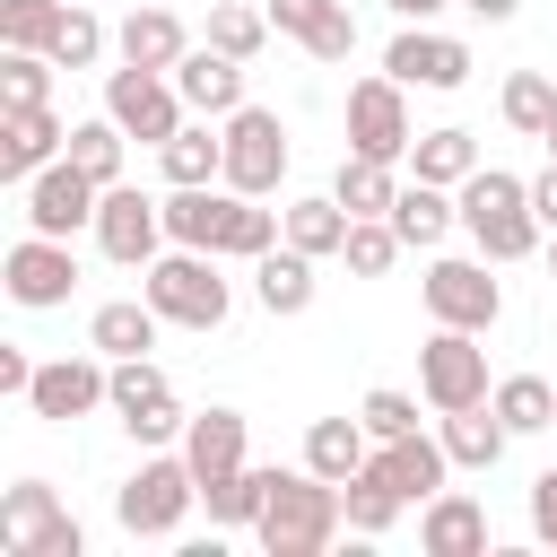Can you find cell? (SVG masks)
<instances>
[{
	"mask_svg": "<svg viewBox=\"0 0 557 557\" xmlns=\"http://www.w3.org/2000/svg\"><path fill=\"white\" fill-rule=\"evenodd\" d=\"M339 522H348L339 479H322V470H270V505H261L252 531H261L270 557H322L339 540Z\"/></svg>",
	"mask_w": 557,
	"mask_h": 557,
	"instance_id": "6da1fadb",
	"label": "cell"
},
{
	"mask_svg": "<svg viewBox=\"0 0 557 557\" xmlns=\"http://www.w3.org/2000/svg\"><path fill=\"white\" fill-rule=\"evenodd\" d=\"M461 226H470V244L487 252V261H531L540 252V209H531V183L522 174H505V165H479L470 183H461Z\"/></svg>",
	"mask_w": 557,
	"mask_h": 557,
	"instance_id": "7a4b0ae2",
	"label": "cell"
},
{
	"mask_svg": "<svg viewBox=\"0 0 557 557\" xmlns=\"http://www.w3.org/2000/svg\"><path fill=\"white\" fill-rule=\"evenodd\" d=\"M139 296H148L165 322H183V331H218V322L235 313V287L218 278V252H191V244L157 252V261L139 270Z\"/></svg>",
	"mask_w": 557,
	"mask_h": 557,
	"instance_id": "3957f363",
	"label": "cell"
},
{
	"mask_svg": "<svg viewBox=\"0 0 557 557\" xmlns=\"http://www.w3.org/2000/svg\"><path fill=\"white\" fill-rule=\"evenodd\" d=\"M191 505H200V470H191L183 453H148V461L122 479V496H113V522H122L131 540H174Z\"/></svg>",
	"mask_w": 557,
	"mask_h": 557,
	"instance_id": "277c9868",
	"label": "cell"
},
{
	"mask_svg": "<svg viewBox=\"0 0 557 557\" xmlns=\"http://www.w3.org/2000/svg\"><path fill=\"white\" fill-rule=\"evenodd\" d=\"M104 113L131 131V139H148V148H165L183 122H191V104H183V87H174V70H104Z\"/></svg>",
	"mask_w": 557,
	"mask_h": 557,
	"instance_id": "5b68a950",
	"label": "cell"
},
{
	"mask_svg": "<svg viewBox=\"0 0 557 557\" xmlns=\"http://www.w3.org/2000/svg\"><path fill=\"white\" fill-rule=\"evenodd\" d=\"M0 548L9 557H87V531L61 513V496L44 479H17L0 496Z\"/></svg>",
	"mask_w": 557,
	"mask_h": 557,
	"instance_id": "8992f818",
	"label": "cell"
},
{
	"mask_svg": "<svg viewBox=\"0 0 557 557\" xmlns=\"http://www.w3.org/2000/svg\"><path fill=\"white\" fill-rule=\"evenodd\" d=\"M218 131H226V191L270 200V191H278V174H287V122H278L270 104H235Z\"/></svg>",
	"mask_w": 557,
	"mask_h": 557,
	"instance_id": "52a82bcc",
	"label": "cell"
},
{
	"mask_svg": "<svg viewBox=\"0 0 557 557\" xmlns=\"http://www.w3.org/2000/svg\"><path fill=\"white\" fill-rule=\"evenodd\" d=\"M487 270H496L487 252H479V261H461V252L426 261V278H418L426 313H435V322H453V331H496V313H505V287H496Z\"/></svg>",
	"mask_w": 557,
	"mask_h": 557,
	"instance_id": "ba28073f",
	"label": "cell"
},
{
	"mask_svg": "<svg viewBox=\"0 0 557 557\" xmlns=\"http://www.w3.org/2000/svg\"><path fill=\"white\" fill-rule=\"evenodd\" d=\"M418 392H426V409L444 418V409H470V400H487L496 383H487V348H479V331H453V322H435V339L418 348Z\"/></svg>",
	"mask_w": 557,
	"mask_h": 557,
	"instance_id": "9c48e42d",
	"label": "cell"
},
{
	"mask_svg": "<svg viewBox=\"0 0 557 557\" xmlns=\"http://www.w3.org/2000/svg\"><path fill=\"white\" fill-rule=\"evenodd\" d=\"M0 287H9V305H26V313H52V305H70V287H78V252H70V235H17L9 244V261H0Z\"/></svg>",
	"mask_w": 557,
	"mask_h": 557,
	"instance_id": "30bf717a",
	"label": "cell"
},
{
	"mask_svg": "<svg viewBox=\"0 0 557 557\" xmlns=\"http://www.w3.org/2000/svg\"><path fill=\"white\" fill-rule=\"evenodd\" d=\"M26 409L52 418V426H70V418H87V409H113V357H104V348H87V357H44L35 383H26Z\"/></svg>",
	"mask_w": 557,
	"mask_h": 557,
	"instance_id": "8fae6325",
	"label": "cell"
},
{
	"mask_svg": "<svg viewBox=\"0 0 557 557\" xmlns=\"http://www.w3.org/2000/svg\"><path fill=\"white\" fill-rule=\"evenodd\" d=\"M113 418L131 426V444H183V426H191L165 366H148V357H113Z\"/></svg>",
	"mask_w": 557,
	"mask_h": 557,
	"instance_id": "7c38bea8",
	"label": "cell"
},
{
	"mask_svg": "<svg viewBox=\"0 0 557 557\" xmlns=\"http://www.w3.org/2000/svg\"><path fill=\"white\" fill-rule=\"evenodd\" d=\"M409 104H400V78L383 70V78H357L348 87V157H383V165H400L409 157Z\"/></svg>",
	"mask_w": 557,
	"mask_h": 557,
	"instance_id": "4fadbf2b",
	"label": "cell"
},
{
	"mask_svg": "<svg viewBox=\"0 0 557 557\" xmlns=\"http://www.w3.org/2000/svg\"><path fill=\"white\" fill-rule=\"evenodd\" d=\"M17 191H26V226H35V235H78V226H96V209H104V183L78 174L70 157H52L44 174H26Z\"/></svg>",
	"mask_w": 557,
	"mask_h": 557,
	"instance_id": "5bb4252c",
	"label": "cell"
},
{
	"mask_svg": "<svg viewBox=\"0 0 557 557\" xmlns=\"http://www.w3.org/2000/svg\"><path fill=\"white\" fill-rule=\"evenodd\" d=\"M165 244V200L131 191V183H104V209H96V252L122 261V270H148Z\"/></svg>",
	"mask_w": 557,
	"mask_h": 557,
	"instance_id": "9a60e30c",
	"label": "cell"
},
{
	"mask_svg": "<svg viewBox=\"0 0 557 557\" xmlns=\"http://www.w3.org/2000/svg\"><path fill=\"white\" fill-rule=\"evenodd\" d=\"M383 70L400 78V87H461L470 78V44L461 35H435V26H400L392 35V52H383Z\"/></svg>",
	"mask_w": 557,
	"mask_h": 557,
	"instance_id": "2e32d148",
	"label": "cell"
},
{
	"mask_svg": "<svg viewBox=\"0 0 557 557\" xmlns=\"http://www.w3.org/2000/svg\"><path fill=\"white\" fill-rule=\"evenodd\" d=\"M61 148H70V122H61L52 104H0V174H9V183L44 174Z\"/></svg>",
	"mask_w": 557,
	"mask_h": 557,
	"instance_id": "e0dca14e",
	"label": "cell"
},
{
	"mask_svg": "<svg viewBox=\"0 0 557 557\" xmlns=\"http://www.w3.org/2000/svg\"><path fill=\"white\" fill-rule=\"evenodd\" d=\"M174 87H183V104H191L200 122H226V113L244 104V61L218 52V44H191V52L174 61Z\"/></svg>",
	"mask_w": 557,
	"mask_h": 557,
	"instance_id": "ac0fdd59",
	"label": "cell"
},
{
	"mask_svg": "<svg viewBox=\"0 0 557 557\" xmlns=\"http://www.w3.org/2000/svg\"><path fill=\"white\" fill-rule=\"evenodd\" d=\"M418 548H426V557H487V505L461 496V487L426 496V505H418Z\"/></svg>",
	"mask_w": 557,
	"mask_h": 557,
	"instance_id": "d6986e66",
	"label": "cell"
},
{
	"mask_svg": "<svg viewBox=\"0 0 557 557\" xmlns=\"http://www.w3.org/2000/svg\"><path fill=\"white\" fill-rule=\"evenodd\" d=\"M374 470L409 496V505H426V496H444V479H453V453H444V435H392V444H374Z\"/></svg>",
	"mask_w": 557,
	"mask_h": 557,
	"instance_id": "ffe728a7",
	"label": "cell"
},
{
	"mask_svg": "<svg viewBox=\"0 0 557 557\" xmlns=\"http://www.w3.org/2000/svg\"><path fill=\"white\" fill-rule=\"evenodd\" d=\"M270 26L296 35L313 61H348V52H357V17H348V0H270Z\"/></svg>",
	"mask_w": 557,
	"mask_h": 557,
	"instance_id": "44dd1931",
	"label": "cell"
},
{
	"mask_svg": "<svg viewBox=\"0 0 557 557\" xmlns=\"http://www.w3.org/2000/svg\"><path fill=\"white\" fill-rule=\"evenodd\" d=\"M226 209H235V191H226V183H165V244L218 252V235H226Z\"/></svg>",
	"mask_w": 557,
	"mask_h": 557,
	"instance_id": "7402d4cb",
	"label": "cell"
},
{
	"mask_svg": "<svg viewBox=\"0 0 557 557\" xmlns=\"http://www.w3.org/2000/svg\"><path fill=\"white\" fill-rule=\"evenodd\" d=\"M444 453H453V470H496L505 461V444H513V426L496 418V400H470V409H444Z\"/></svg>",
	"mask_w": 557,
	"mask_h": 557,
	"instance_id": "603a6c76",
	"label": "cell"
},
{
	"mask_svg": "<svg viewBox=\"0 0 557 557\" xmlns=\"http://www.w3.org/2000/svg\"><path fill=\"white\" fill-rule=\"evenodd\" d=\"M113 52H122L131 70H174V61L191 52V35H183L174 9H131V17L113 26Z\"/></svg>",
	"mask_w": 557,
	"mask_h": 557,
	"instance_id": "cb8c5ba5",
	"label": "cell"
},
{
	"mask_svg": "<svg viewBox=\"0 0 557 557\" xmlns=\"http://www.w3.org/2000/svg\"><path fill=\"white\" fill-rule=\"evenodd\" d=\"M183 461L200 470V487H209V479H235V470H244V409H200V418L183 426Z\"/></svg>",
	"mask_w": 557,
	"mask_h": 557,
	"instance_id": "d4e9b609",
	"label": "cell"
},
{
	"mask_svg": "<svg viewBox=\"0 0 557 557\" xmlns=\"http://www.w3.org/2000/svg\"><path fill=\"white\" fill-rule=\"evenodd\" d=\"M392 226H400V244H418V252H426V244H444V235L461 226V191H444V183H418V174H409V183H400V200H392Z\"/></svg>",
	"mask_w": 557,
	"mask_h": 557,
	"instance_id": "484cf974",
	"label": "cell"
},
{
	"mask_svg": "<svg viewBox=\"0 0 557 557\" xmlns=\"http://www.w3.org/2000/svg\"><path fill=\"white\" fill-rule=\"evenodd\" d=\"M157 331H165V313H157L148 296H113V305H96L87 348H104V357H148V348H157Z\"/></svg>",
	"mask_w": 557,
	"mask_h": 557,
	"instance_id": "4316f807",
	"label": "cell"
},
{
	"mask_svg": "<svg viewBox=\"0 0 557 557\" xmlns=\"http://www.w3.org/2000/svg\"><path fill=\"white\" fill-rule=\"evenodd\" d=\"M366 453H374L366 418H313V426H305V470H322V479H339V487L366 470Z\"/></svg>",
	"mask_w": 557,
	"mask_h": 557,
	"instance_id": "83f0119b",
	"label": "cell"
},
{
	"mask_svg": "<svg viewBox=\"0 0 557 557\" xmlns=\"http://www.w3.org/2000/svg\"><path fill=\"white\" fill-rule=\"evenodd\" d=\"M252 296H261L270 313H305V305H313V252L270 244V252L252 261Z\"/></svg>",
	"mask_w": 557,
	"mask_h": 557,
	"instance_id": "f1b7e54d",
	"label": "cell"
},
{
	"mask_svg": "<svg viewBox=\"0 0 557 557\" xmlns=\"http://www.w3.org/2000/svg\"><path fill=\"white\" fill-rule=\"evenodd\" d=\"M157 165H165V183H226V131L183 122V131L157 148Z\"/></svg>",
	"mask_w": 557,
	"mask_h": 557,
	"instance_id": "f546056e",
	"label": "cell"
},
{
	"mask_svg": "<svg viewBox=\"0 0 557 557\" xmlns=\"http://www.w3.org/2000/svg\"><path fill=\"white\" fill-rule=\"evenodd\" d=\"M409 174L461 191V183L479 174V139H470V131H418V139H409Z\"/></svg>",
	"mask_w": 557,
	"mask_h": 557,
	"instance_id": "4dcf8cb0",
	"label": "cell"
},
{
	"mask_svg": "<svg viewBox=\"0 0 557 557\" xmlns=\"http://www.w3.org/2000/svg\"><path fill=\"white\" fill-rule=\"evenodd\" d=\"M339 505H348V531H357V540H383V531H392V522L409 513V496H400V487H392V479L374 470V453H366V470H357V479L339 487Z\"/></svg>",
	"mask_w": 557,
	"mask_h": 557,
	"instance_id": "1f68e13d",
	"label": "cell"
},
{
	"mask_svg": "<svg viewBox=\"0 0 557 557\" xmlns=\"http://www.w3.org/2000/svg\"><path fill=\"white\" fill-rule=\"evenodd\" d=\"M348 209H339V191H313V200H287V244L296 252H313V261H331L339 244H348Z\"/></svg>",
	"mask_w": 557,
	"mask_h": 557,
	"instance_id": "d6a6232c",
	"label": "cell"
},
{
	"mask_svg": "<svg viewBox=\"0 0 557 557\" xmlns=\"http://www.w3.org/2000/svg\"><path fill=\"white\" fill-rule=\"evenodd\" d=\"M331 191H339V209H348V218H392V200H400V183H392V165H383V157H339Z\"/></svg>",
	"mask_w": 557,
	"mask_h": 557,
	"instance_id": "836d02e7",
	"label": "cell"
},
{
	"mask_svg": "<svg viewBox=\"0 0 557 557\" xmlns=\"http://www.w3.org/2000/svg\"><path fill=\"white\" fill-rule=\"evenodd\" d=\"M200 505H209V522H218V531H252V522H261V505H270V470H252V461H244L235 479H209V487H200Z\"/></svg>",
	"mask_w": 557,
	"mask_h": 557,
	"instance_id": "e575fe53",
	"label": "cell"
},
{
	"mask_svg": "<svg viewBox=\"0 0 557 557\" xmlns=\"http://www.w3.org/2000/svg\"><path fill=\"white\" fill-rule=\"evenodd\" d=\"M122 148H131V131L113 122V113H96V122H70V165L78 174H96V183H122Z\"/></svg>",
	"mask_w": 557,
	"mask_h": 557,
	"instance_id": "d590c367",
	"label": "cell"
},
{
	"mask_svg": "<svg viewBox=\"0 0 557 557\" xmlns=\"http://www.w3.org/2000/svg\"><path fill=\"white\" fill-rule=\"evenodd\" d=\"M496 104H505V122L522 139H548V122H557V70H513Z\"/></svg>",
	"mask_w": 557,
	"mask_h": 557,
	"instance_id": "8d00e7d4",
	"label": "cell"
},
{
	"mask_svg": "<svg viewBox=\"0 0 557 557\" xmlns=\"http://www.w3.org/2000/svg\"><path fill=\"white\" fill-rule=\"evenodd\" d=\"M487 400H496V418H505L513 435H540V426H557V383H548V374H505Z\"/></svg>",
	"mask_w": 557,
	"mask_h": 557,
	"instance_id": "74e56055",
	"label": "cell"
},
{
	"mask_svg": "<svg viewBox=\"0 0 557 557\" xmlns=\"http://www.w3.org/2000/svg\"><path fill=\"white\" fill-rule=\"evenodd\" d=\"M52 52H17V44H0V104H52Z\"/></svg>",
	"mask_w": 557,
	"mask_h": 557,
	"instance_id": "f35d334b",
	"label": "cell"
},
{
	"mask_svg": "<svg viewBox=\"0 0 557 557\" xmlns=\"http://www.w3.org/2000/svg\"><path fill=\"white\" fill-rule=\"evenodd\" d=\"M400 252H409V244H400V226H392V218H357V226H348V244H339V261H348L357 278H383Z\"/></svg>",
	"mask_w": 557,
	"mask_h": 557,
	"instance_id": "ab89813d",
	"label": "cell"
},
{
	"mask_svg": "<svg viewBox=\"0 0 557 557\" xmlns=\"http://www.w3.org/2000/svg\"><path fill=\"white\" fill-rule=\"evenodd\" d=\"M61 9H70V0H0V44H17V52H52Z\"/></svg>",
	"mask_w": 557,
	"mask_h": 557,
	"instance_id": "60d3db41",
	"label": "cell"
},
{
	"mask_svg": "<svg viewBox=\"0 0 557 557\" xmlns=\"http://www.w3.org/2000/svg\"><path fill=\"white\" fill-rule=\"evenodd\" d=\"M52 61H61V70H96V61H104V17H96L87 0H70V9H61V35H52Z\"/></svg>",
	"mask_w": 557,
	"mask_h": 557,
	"instance_id": "b9f144b4",
	"label": "cell"
},
{
	"mask_svg": "<svg viewBox=\"0 0 557 557\" xmlns=\"http://www.w3.org/2000/svg\"><path fill=\"white\" fill-rule=\"evenodd\" d=\"M261 35H270V9H235V0H226V9H209V44H218V52L252 61V52H261Z\"/></svg>",
	"mask_w": 557,
	"mask_h": 557,
	"instance_id": "7bdbcfd3",
	"label": "cell"
},
{
	"mask_svg": "<svg viewBox=\"0 0 557 557\" xmlns=\"http://www.w3.org/2000/svg\"><path fill=\"white\" fill-rule=\"evenodd\" d=\"M357 418H366V435H374V444L418 435V400H409V392H392V383H383V392H366V400H357Z\"/></svg>",
	"mask_w": 557,
	"mask_h": 557,
	"instance_id": "ee69618b",
	"label": "cell"
},
{
	"mask_svg": "<svg viewBox=\"0 0 557 557\" xmlns=\"http://www.w3.org/2000/svg\"><path fill=\"white\" fill-rule=\"evenodd\" d=\"M531 531H540V548H557V461L531 479Z\"/></svg>",
	"mask_w": 557,
	"mask_h": 557,
	"instance_id": "f6af8a7d",
	"label": "cell"
},
{
	"mask_svg": "<svg viewBox=\"0 0 557 557\" xmlns=\"http://www.w3.org/2000/svg\"><path fill=\"white\" fill-rule=\"evenodd\" d=\"M26 383H35V357H26V348H0V392L26 400Z\"/></svg>",
	"mask_w": 557,
	"mask_h": 557,
	"instance_id": "bcb514c9",
	"label": "cell"
},
{
	"mask_svg": "<svg viewBox=\"0 0 557 557\" xmlns=\"http://www.w3.org/2000/svg\"><path fill=\"white\" fill-rule=\"evenodd\" d=\"M531 209H540V226L557 235V157H548V174H531Z\"/></svg>",
	"mask_w": 557,
	"mask_h": 557,
	"instance_id": "7dc6e473",
	"label": "cell"
},
{
	"mask_svg": "<svg viewBox=\"0 0 557 557\" xmlns=\"http://www.w3.org/2000/svg\"><path fill=\"white\" fill-rule=\"evenodd\" d=\"M383 9H392V17H409V26H426V17H435V9H453V0H383Z\"/></svg>",
	"mask_w": 557,
	"mask_h": 557,
	"instance_id": "c3c4849f",
	"label": "cell"
},
{
	"mask_svg": "<svg viewBox=\"0 0 557 557\" xmlns=\"http://www.w3.org/2000/svg\"><path fill=\"white\" fill-rule=\"evenodd\" d=\"M461 9H470V17H487V26H505V17L522 9V0H461Z\"/></svg>",
	"mask_w": 557,
	"mask_h": 557,
	"instance_id": "681fc988",
	"label": "cell"
},
{
	"mask_svg": "<svg viewBox=\"0 0 557 557\" xmlns=\"http://www.w3.org/2000/svg\"><path fill=\"white\" fill-rule=\"evenodd\" d=\"M548 278H557V235H548Z\"/></svg>",
	"mask_w": 557,
	"mask_h": 557,
	"instance_id": "f907efd6",
	"label": "cell"
},
{
	"mask_svg": "<svg viewBox=\"0 0 557 557\" xmlns=\"http://www.w3.org/2000/svg\"><path fill=\"white\" fill-rule=\"evenodd\" d=\"M548 157H557V122H548Z\"/></svg>",
	"mask_w": 557,
	"mask_h": 557,
	"instance_id": "816d5d0a",
	"label": "cell"
}]
</instances>
